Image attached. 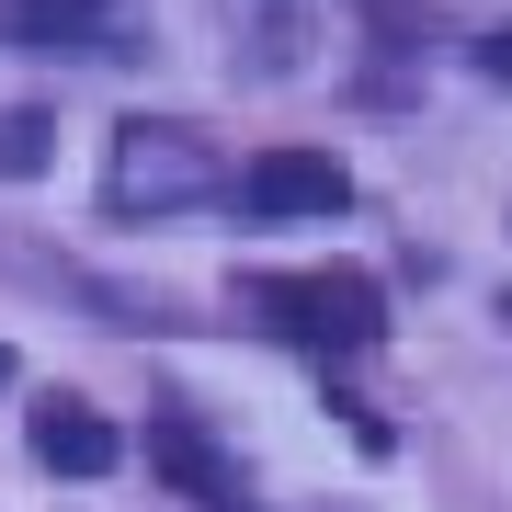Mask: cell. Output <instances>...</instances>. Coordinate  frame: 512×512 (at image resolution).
I'll use <instances>...</instances> for the list:
<instances>
[{
  "label": "cell",
  "instance_id": "obj_1",
  "mask_svg": "<svg viewBox=\"0 0 512 512\" xmlns=\"http://www.w3.org/2000/svg\"><path fill=\"white\" fill-rule=\"evenodd\" d=\"M194 194H217V148L194 126H148V114L114 126V148H103V205L114 217H171Z\"/></svg>",
  "mask_w": 512,
  "mask_h": 512
},
{
  "label": "cell",
  "instance_id": "obj_2",
  "mask_svg": "<svg viewBox=\"0 0 512 512\" xmlns=\"http://www.w3.org/2000/svg\"><path fill=\"white\" fill-rule=\"evenodd\" d=\"M251 296L296 330V342H376V330H387L376 285H365V274H342V262H330V274H262Z\"/></svg>",
  "mask_w": 512,
  "mask_h": 512
},
{
  "label": "cell",
  "instance_id": "obj_3",
  "mask_svg": "<svg viewBox=\"0 0 512 512\" xmlns=\"http://www.w3.org/2000/svg\"><path fill=\"white\" fill-rule=\"evenodd\" d=\"M239 194H251V217H342L353 171L330 160V148H262V160L239 171Z\"/></svg>",
  "mask_w": 512,
  "mask_h": 512
},
{
  "label": "cell",
  "instance_id": "obj_4",
  "mask_svg": "<svg viewBox=\"0 0 512 512\" xmlns=\"http://www.w3.org/2000/svg\"><path fill=\"white\" fill-rule=\"evenodd\" d=\"M23 444H35V467H57V478H103L114 456H126V433H114L103 410H80V399H46L35 421H23Z\"/></svg>",
  "mask_w": 512,
  "mask_h": 512
},
{
  "label": "cell",
  "instance_id": "obj_5",
  "mask_svg": "<svg viewBox=\"0 0 512 512\" xmlns=\"http://www.w3.org/2000/svg\"><path fill=\"white\" fill-rule=\"evenodd\" d=\"M114 0H23V23H35V35H80V23H103Z\"/></svg>",
  "mask_w": 512,
  "mask_h": 512
},
{
  "label": "cell",
  "instance_id": "obj_6",
  "mask_svg": "<svg viewBox=\"0 0 512 512\" xmlns=\"http://www.w3.org/2000/svg\"><path fill=\"white\" fill-rule=\"evenodd\" d=\"M46 160V126H35V114H12V126H0V171H35Z\"/></svg>",
  "mask_w": 512,
  "mask_h": 512
},
{
  "label": "cell",
  "instance_id": "obj_7",
  "mask_svg": "<svg viewBox=\"0 0 512 512\" xmlns=\"http://www.w3.org/2000/svg\"><path fill=\"white\" fill-rule=\"evenodd\" d=\"M490 69H501V80H512V35H490Z\"/></svg>",
  "mask_w": 512,
  "mask_h": 512
}]
</instances>
